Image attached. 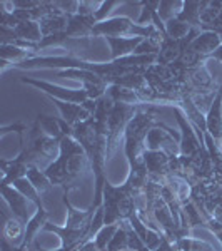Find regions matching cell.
<instances>
[{
  "instance_id": "6da1fadb",
  "label": "cell",
  "mask_w": 222,
  "mask_h": 251,
  "mask_svg": "<svg viewBox=\"0 0 222 251\" xmlns=\"http://www.w3.org/2000/svg\"><path fill=\"white\" fill-rule=\"evenodd\" d=\"M89 169L90 163L84 148L74 137L66 136L60 141L59 157L45 169V174L54 186H60L64 191H70L79 188Z\"/></svg>"
},
{
  "instance_id": "7a4b0ae2",
  "label": "cell",
  "mask_w": 222,
  "mask_h": 251,
  "mask_svg": "<svg viewBox=\"0 0 222 251\" xmlns=\"http://www.w3.org/2000/svg\"><path fill=\"white\" fill-rule=\"evenodd\" d=\"M164 124L154 107L144 109L142 106L135 112L134 119L129 123L124 136V152H126L129 169L144 164V154L147 151L145 141L152 127Z\"/></svg>"
},
{
  "instance_id": "3957f363",
  "label": "cell",
  "mask_w": 222,
  "mask_h": 251,
  "mask_svg": "<svg viewBox=\"0 0 222 251\" xmlns=\"http://www.w3.org/2000/svg\"><path fill=\"white\" fill-rule=\"evenodd\" d=\"M27 136H29V141L25 144V139L19 137L20 139V151L25 154V159L29 166H37L40 169H45L54 163L59 157L60 152V141L57 137H52L45 134L42 131V127L39 126L37 121L30 124V129L27 131Z\"/></svg>"
},
{
  "instance_id": "277c9868",
  "label": "cell",
  "mask_w": 222,
  "mask_h": 251,
  "mask_svg": "<svg viewBox=\"0 0 222 251\" xmlns=\"http://www.w3.org/2000/svg\"><path fill=\"white\" fill-rule=\"evenodd\" d=\"M102 208L106 225H117L120 221H127L137 211L135 198L126 186H114L109 181L104 184Z\"/></svg>"
},
{
  "instance_id": "5b68a950",
  "label": "cell",
  "mask_w": 222,
  "mask_h": 251,
  "mask_svg": "<svg viewBox=\"0 0 222 251\" xmlns=\"http://www.w3.org/2000/svg\"><path fill=\"white\" fill-rule=\"evenodd\" d=\"M94 37H142V39H164V34L154 25H139L131 17L117 15L102 20L94 27Z\"/></svg>"
},
{
  "instance_id": "8992f818",
  "label": "cell",
  "mask_w": 222,
  "mask_h": 251,
  "mask_svg": "<svg viewBox=\"0 0 222 251\" xmlns=\"http://www.w3.org/2000/svg\"><path fill=\"white\" fill-rule=\"evenodd\" d=\"M140 106H132L126 102H115L112 107L107 121V157L111 159L112 154L117 151L120 141H124L127 126L134 119L135 112Z\"/></svg>"
},
{
  "instance_id": "52a82bcc",
  "label": "cell",
  "mask_w": 222,
  "mask_h": 251,
  "mask_svg": "<svg viewBox=\"0 0 222 251\" xmlns=\"http://www.w3.org/2000/svg\"><path fill=\"white\" fill-rule=\"evenodd\" d=\"M147 151H162L172 157L180 156V134H177L167 124L152 127L145 141Z\"/></svg>"
},
{
  "instance_id": "ba28073f",
  "label": "cell",
  "mask_w": 222,
  "mask_h": 251,
  "mask_svg": "<svg viewBox=\"0 0 222 251\" xmlns=\"http://www.w3.org/2000/svg\"><path fill=\"white\" fill-rule=\"evenodd\" d=\"M144 164L147 168L149 177L155 181H162L169 176L180 174L179 157H172L162 151H145Z\"/></svg>"
},
{
  "instance_id": "9c48e42d",
  "label": "cell",
  "mask_w": 222,
  "mask_h": 251,
  "mask_svg": "<svg viewBox=\"0 0 222 251\" xmlns=\"http://www.w3.org/2000/svg\"><path fill=\"white\" fill-rule=\"evenodd\" d=\"M55 77L80 80L82 89L87 92L90 100H97V99H100V97H104L107 94V89H109V84L100 77V75H97L95 72H90V71H82V69L55 71Z\"/></svg>"
},
{
  "instance_id": "30bf717a",
  "label": "cell",
  "mask_w": 222,
  "mask_h": 251,
  "mask_svg": "<svg viewBox=\"0 0 222 251\" xmlns=\"http://www.w3.org/2000/svg\"><path fill=\"white\" fill-rule=\"evenodd\" d=\"M20 82L39 89V91H42L44 94H47L48 97H54V99H59V100H66V102L86 104L89 100L87 92L84 91L82 87L67 89L62 86H55V84H52V82H47V80H40V79H34V77H20Z\"/></svg>"
},
{
  "instance_id": "8fae6325",
  "label": "cell",
  "mask_w": 222,
  "mask_h": 251,
  "mask_svg": "<svg viewBox=\"0 0 222 251\" xmlns=\"http://www.w3.org/2000/svg\"><path fill=\"white\" fill-rule=\"evenodd\" d=\"M174 114L180 131V157H192L199 154L202 149H205V144H202V141L199 139L196 126L185 117L179 107H174Z\"/></svg>"
},
{
  "instance_id": "7c38bea8",
  "label": "cell",
  "mask_w": 222,
  "mask_h": 251,
  "mask_svg": "<svg viewBox=\"0 0 222 251\" xmlns=\"http://www.w3.org/2000/svg\"><path fill=\"white\" fill-rule=\"evenodd\" d=\"M0 191H2L3 201L9 204L12 216L27 225L30 221V218L35 214V211H37V204L34 201H30L29 198L23 196L22 193H19L14 186H0Z\"/></svg>"
},
{
  "instance_id": "4fadbf2b",
  "label": "cell",
  "mask_w": 222,
  "mask_h": 251,
  "mask_svg": "<svg viewBox=\"0 0 222 251\" xmlns=\"http://www.w3.org/2000/svg\"><path fill=\"white\" fill-rule=\"evenodd\" d=\"M199 29H192L191 34L187 35L185 39H171L167 35H164L162 42H160V50L157 54V60L155 64H160V66H171V64L177 62L182 55L185 54V50L191 46V42L197 37L199 34Z\"/></svg>"
},
{
  "instance_id": "5bb4252c",
  "label": "cell",
  "mask_w": 222,
  "mask_h": 251,
  "mask_svg": "<svg viewBox=\"0 0 222 251\" xmlns=\"http://www.w3.org/2000/svg\"><path fill=\"white\" fill-rule=\"evenodd\" d=\"M62 203L67 208V218H66V225L64 226H66L67 229H72V231L84 233L87 238L89 229H90L92 220H94V214L97 209L94 206H89L87 209L75 208V206L70 203V200H68V191H64Z\"/></svg>"
},
{
  "instance_id": "9a60e30c",
  "label": "cell",
  "mask_w": 222,
  "mask_h": 251,
  "mask_svg": "<svg viewBox=\"0 0 222 251\" xmlns=\"http://www.w3.org/2000/svg\"><path fill=\"white\" fill-rule=\"evenodd\" d=\"M97 25V19L94 14H75L68 17V25L66 35L70 40L92 39L94 37V27Z\"/></svg>"
},
{
  "instance_id": "2e32d148",
  "label": "cell",
  "mask_w": 222,
  "mask_h": 251,
  "mask_svg": "<svg viewBox=\"0 0 222 251\" xmlns=\"http://www.w3.org/2000/svg\"><path fill=\"white\" fill-rule=\"evenodd\" d=\"M205 132L222 149V89L214 96L211 107L205 114Z\"/></svg>"
},
{
  "instance_id": "e0dca14e",
  "label": "cell",
  "mask_w": 222,
  "mask_h": 251,
  "mask_svg": "<svg viewBox=\"0 0 222 251\" xmlns=\"http://www.w3.org/2000/svg\"><path fill=\"white\" fill-rule=\"evenodd\" d=\"M0 169H2V183L0 186H12L20 177H27L29 163L22 151L14 159H0Z\"/></svg>"
},
{
  "instance_id": "ac0fdd59",
  "label": "cell",
  "mask_w": 222,
  "mask_h": 251,
  "mask_svg": "<svg viewBox=\"0 0 222 251\" xmlns=\"http://www.w3.org/2000/svg\"><path fill=\"white\" fill-rule=\"evenodd\" d=\"M40 54L29 49L17 47V46H0V71L5 72L7 69H14L17 64H22L25 60L39 57Z\"/></svg>"
},
{
  "instance_id": "d6986e66",
  "label": "cell",
  "mask_w": 222,
  "mask_h": 251,
  "mask_svg": "<svg viewBox=\"0 0 222 251\" xmlns=\"http://www.w3.org/2000/svg\"><path fill=\"white\" fill-rule=\"evenodd\" d=\"M221 46H222V40H221L219 34L211 32V30H200L199 34H197V37L191 42V46H189L187 50L194 52V54L202 55V57L211 59V55Z\"/></svg>"
},
{
  "instance_id": "ffe728a7",
  "label": "cell",
  "mask_w": 222,
  "mask_h": 251,
  "mask_svg": "<svg viewBox=\"0 0 222 251\" xmlns=\"http://www.w3.org/2000/svg\"><path fill=\"white\" fill-rule=\"evenodd\" d=\"M52 100L55 107L59 109L60 112V117H62L66 123H68L74 127L75 124L79 123H86L92 117V112L87 111L82 104H74V102H66V100H59V99H54V97H48Z\"/></svg>"
},
{
  "instance_id": "44dd1931",
  "label": "cell",
  "mask_w": 222,
  "mask_h": 251,
  "mask_svg": "<svg viewBox=\"0 0 222 251\" xmlns=\"http://www.w3.org/2000/svg\"><path fill=\"white\" fill-rule=\"evenodd\" d=\"M129 225L132 226V229L137 233V236L142 240V243L145 246H147L151 251H154L157 250L160 246V243H162V238H164V234L162 233H159V231H155V229H152V228H149L145 223L140 220V216H139V213H134L131 218H129Z\"/></svg>"
},
{
  "instance_id": "7402d4cb",
  "label": "cell",
  "mask_w": 222,
  "mask_h": 251,
  "mask_svg": "<svg viewBox=\"0 0 222 251\" xmlns=\"http://www.w3.org/2000/svg\"><path fill=\"white\" fill-rule=\"evenodd\" d=\"M40 24V30H42V35L44 37H50V35H55V34H62V32L67 30V25H68V15L62 14L57 7L47 14L45 17H42L39 20Z\"/></svg>"
},
{
  "instance_id": "603a6c76",
  "label": "cell",
  "mask_w": 222,
  "mask_h": 251,
  "mask_svg": "<svg viewBox=\"0 0 222 251\" xmlns=\"http://www.w3.org/2000/svg\"><path fill=\"white\" fill-rule=\"evenodd\" d=\"M112 50V60L134 55L135 49L140 46L142 37H107L106 39Z\"/></svg>"
},
{
  "instance_id": "cb8c5ba5",
  "label": "cell",
  "mask_w": 222,
  "mask_h": 251,
  "mask_svg": "<svg viewBox=\"0 0 222 251\" xmlns=\"http://www.w3.org/2000/svg\"><path fill=\"white\" fill-rule=\"evenodd\" d=\"M205 7H207V0H202V2H199V0H187V2L182 3V9H180L177 19L189 24L194 29L200 30V15H202Z\"/></svg>"
},
{
  "instance_id": "d4e9b609",
  "label": "cell",
  "mask_w": 222,
  "mask_h": 251,
  "mask_svg": "<svg viewBox=\"0 0 222 251\" xmlns=\"http://www.w3.org/2000/svg\"><path fill=\"white\" fill-rule=\"evenodd\" d=\"M25 223H22L17 218H7L5 225H3V240H7L14 246H20L23 243V236H25Z\"/></svg>"
},
{
  "instance_id": "484cf974",
  "label": "cell",
  "mask_w": 222,
  "mask_h": 251,
  "mask_svg": "<svg viewBox=\"0 0 222 251\" xmlns=\"http://www.w3.org/2000/svg\"><path fill=\"white\" fill-rule=\"evenodd\" d=\"M14 32H15V35L19 37V40L34 44V46H39L40 40L44 39L39 22H20L19 25L14 29Z\"/></svg>"
},
{
  "instance_id": "4316f807",
  "label": "cell",
  "mask_w": 222,
  "mask_h": 251,
  "mask_svg": "<svg viewBox=\"0 0 222 251\" xmlns=\"http://www.w3.org/2000/svg\"><path fill=\"white\" fill-rule=\"evenodd\" d=\"M27 179L30 181L32 186L39 191V194H47L50 193V189L54 188V184L50 183V179L47 177V174L44 169L37 168V166H29V171H27Z\"/></svg>"
},
{
  "instance_id": "83f0119b",
  "label": "cell",
  "mask_w": 222,
  "mask_h": 251,
  "mask_svg": "<svg viewBox=\"0 0 222 251\" xmlns=\"http://www.w3.org/2000/svg\"><path fill=\"white\" fill-rule=\"evenodd\" d=\"M107 251H129V221H120L119 229L109 243Z\"/></svg>"
},
{
  "instance_id": "f1b7e54d",
  "label": "cell",
  "mask_w": 222,
  "mask_h": 251,
  "mask_svg": "<svg viewBox=\"0 0 222 251\" xmlns=\"http://www.w3.org/2000/svg\"><path fill=\"white\" fill-rule=\"evenodd\" d=\"M192 29L194 27L182 22V20H179L177 17L169 20V22H165V35L171 39H177V40L185 39L192 32Z\"/></svg>"
},
{
  "instance_id": "f546056e",
  "label": "cell",
  "mask_w": 222,
  "mask_h": 251,
  "mask_svg": "<svg viewBox=\"0 0 222 251\" xmlns=\"http://www.w3.org/2000/svg\"><path fill=\"white\" fill-rule=\"evenodd\" d=\"M177 251H216L212 245H209L207 241L197 240L192 236H185L182 240L176 243Z\"/></svg>"
},
{
  "instance_id": "4dcf8cb0",
  "label": "cell",
  "mask_w": 222,
  "mask_h": 251,
  "mask_svg": "<svg viewBox=\"0 0 222 251\" xmlns=\"http://www.w3.org/2000/svg\"><path fill=\"white\" fill-rule=\"evenodd\" d=\"M12 186H14V188L17 189L19 193H22L25 198H29L30 201H34V203L37 204V208H39V206H44L42 196H40L39 191L34 188V186H32V183H30L29 179H27V177H20V179L15 181V183L12 184Z\"/></svg>"
},
{
  "instance_id": "1f68e13d",
  "label": "cell",
  "mask_w": 222,
  "mask_h": 251,
  "mask_svg": "<svg viewBox=\"0 0 222 251\" xmlns=\"http://www.w3.org/2000/svg\"><path fill=\"white\" fill-rule=\"evenodd\" d=\"M184 2H171V0H162L159 5V17L165 24L169 20L176 19L179 15L180 9H182Z\"/></svg>"
},
{
  "instance_id": "d6a6232c",
  "label": "cell",
  "mask_w": 222,
  "mask_h": 251,
  "mask_svg": "<svg viewBox=\"0 0 222 251\" xmlns=\"http://www.w3.org/2000/svg\"><path fill=\"white\" fill-rule=\"evenodd\" d=\"M119 225H120V223H117V225H106L99 233H97V236L94 238V243L102 251H107L109 243H111V240L114 238L115 231L119 229Z\"/></svg>"
},
{
  "instance_id": "836d02e7",
  "label": "cell",
  "mask_w": 222,
  "mask_h": 251,
  "mask_svg": "<svg viewBox=\"0 0 222 251\" xmlns=\"http://www.w3.org/2000/svg\"><path fill=\"white\" fill-rule=\"evenodd\" d=\"M122 3H127L126 0H106V2H100L99 9L95 10V19H97V24L102 22V20H107L109 17L107 15L111 14L112 9L117 5H122Z\"/></svg>"
},
{
  "instance_id": "e575fe53",
  "label": "cell",
  "mask_w": 222,
  "mask_h": 251,
  "mask_svg": "<svg viewBox=\"0 0 222 251\" xmlns=\"http://www.w3.org/2000/svg\"><path fill=\"white\" fill-rule=\"evenodd\" d=\"M30 129V126L29 124H25V123H14V124H10V126H3L2 129H0V136H5L7 132H12V131H15L19 134V137H22V136H25L27 134V131Z\"/></svg>"
},
{
  "instance_id": "d590c367",
  "label": "cell",
  "mask_w": 222,
  "mask_h": 251,
  "mask_svg": "<svg viewBox=\"0 0 222 251\" xmlns=\"http://www.w3.org/2000/svg\"><path fill=\"white\" fill-rule=\"evenodd\" d=\"M205 229H209L212 234H216L217 240H219L221 246H222V225L219 221H216L214 218H211V220L207 221V225H205Z\"/></svg>"
},
{
  "instance_id": "8d00e7d4",
  "label": "cell",
  "mask_w": 222,
  "mask_h": 251,
  "mask_svg": "<svg viewBox=\"0 0 222 251\" xmlns=\"http://www.w3.org/2000/svg\"><path fill=\"white\" fill-rule=\"evenodd\" d=\"M154 251H177V248H176V245L172 243L169 238H162V243H160V246L157 250H154Z\"/></svg>"
},
{
  "instance_id": "74e56055",
  "label": "cell",
  "mask_w": 222,
  "mask_h": 251,
  "mask_svg": "<svg viewBox=\"0 0 222 251\" xmlns=\"http://www.w3.org/2000/svg\"><path fill=\"white\" fill-rule=\"evenodd\" d=\"M211 216H212L216 221H219L221 225H222V198L219 200V203H217L216 206H214V209H212Z\"/></svg>"
},
{
  "instance_id": "f35d334b",
  "label": "cell",
  "mask_w": 222,
  "mask_h": 251,
  "mask_svg": "<svg viewBox=\"0 0 222 251\" xmlns=\"http://www.w3.org/2000/svg\"><path fill=\"white\" fill-rule=\"evenodd\" d=\"M2 251H29V250L22 248V246H14V245H10L9 241L3 240V238H2Z\"/></svg>"
},
{
  "instance_id": "ab89813d",
  "label": "cell",
  "mask_w": 222,
  "mask_h": 251,
  "mask_svg": "<svg viewBox=\"0 0 222 251\" xmlns=\"http://www.w3.org/2000/svg\"><path fill=\"white\" fill-rule=\"evenodd\" d=\"M79 251H102L99 248V246L95 245L94 240H90V241H87V243H84L82 246L79 248Z\"/></svg>"
},
{
  "instance_id": "60d3db41",
  "label": "cell",
  "mask_w": 222,
  "mask_h": 251,
  "mask_svg": "<svg viewBox=\"0 0 222 251\" xmlns=\"http://www.w3.org/2000/svg\"><path fill=\"white\" fill-rule=\"evenodd\" d=\"M211 59H214V60H219V62H222V46L217 49L216 52L211 55Z\"/></svg>"
},
{
  "instance_id": "b9f144b4",
  "label": "cell",
  "mask_w": 222,
  "mask_h": 251,
  "mask_svg": "<svg viewBox=\"0 0 222 251\" xmlns=\"http://www.w3.org/2000/svg\"><path fill=\"white\" fill-rule=\"evenodd\" d=\"M221 89H222V86H221Z\"/></svg>"
}]
</instances>
